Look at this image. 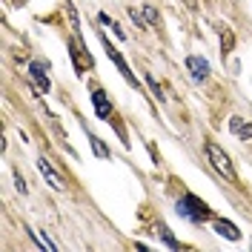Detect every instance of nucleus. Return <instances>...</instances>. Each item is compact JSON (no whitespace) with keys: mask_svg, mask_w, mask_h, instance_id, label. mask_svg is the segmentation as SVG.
Wrapping results in <instances>:
<instances>
[{"mask_svg":"<svg viewBox=\"0 0 252 252\" xmlns=\"http://www.w3.org/2000/svg\"><path fill=\"white\" fill-rule=\"evenodd\" d=\"M72 61H75V69L83 75L86 66H92V55L83 52V40H80V32H75V40H72Z\"/></svg>","mask_w":252,"mask_h":252,"instance_id":"nucleus-4","label":"nucleus"},{"mask_svg":"<svg viewBox=\"0 0 252 252\" xmlns=\"http://www.w3.org/2000/svg\"><path fill=\"white\" fill-rule=\"evenodd\" d=\"M215 232H218L220 238H229V241H238L241 238V232H238L235 223H229V220H215Z\"/></svg>","mask_w":252,"mask_h":252,"instance_id":"nucleus-10","label":"nucleus"},{"mask_svg":"<svg viewBox=\"0 0 252 252\" xmlns=\"http://www.w3.org/2000/svg\"><path fill=\"white\" fill-rule=\"evenodd\" d=\"M158 235L166 241V247H172V250H181V241H175V235L169 232V226H166V223H158Z\"/></svg>","mask_w":252,"mask_h":252,"instance_id":"nucleus-11","label":"nucleus"},{"mask_svg":"<svg viewBox=\"0 0 252 252\" xmlns=\"http://www.w3.org/2000/svg\"><path fill=\"white\" fill-rule=\"evenodd\" d=\"M146 83H149V86H152V92H155L158 97H160V100H163V94H160V86H158V80L152 78V75H146Z\"/></svg>","mask_w":252,"mask_h":252,"instance_id":"nucleus-15","label":"nucleus"},{"mask_svg":"<svg viewBox=\"0 0 252 252\" xmlns=\"http://www.w3.org/2000/svg\"><path fill=\"white\" fill-rule=\"evenodd\" d=\"M46 69H49V63H40V61H32L29 66V72H32V78H34V83L46 92L49 89V78H46Z\"/></svg>","mask_w":252,"mask_h":252,"instance_id":"nucleus-8","label":"nucleus"},{"mask_svg":"<svg viewBox=\"0 0 252 252\" xmlns=\"http://www.w3.org/2000/svg\"><path fill=\"white\" fill-rule=\"evenodd\" d=\"M89 141H92V149H94V155L97 158H109V149L103 146V141H100L97 135H89Z\"/></svg>","mask_w":252,"mask_h":252,"instance_id":"nucleus-12","label":"nucleus"},{"mask_svg":"<svg viewBox=\"0 0 252 252\" xmlns=\"http://www.w3.org/2000/svg\"><path fill=\"white\" fill-rule=\"evenodd\" d=\"M206 155H209V163L215 166V172L223 175L229 184H238V175H235V166H232V160H229V155L220 149L218 143L206 141Z\"/></svg>","mask_w":252,"mask_h":252,"instance_id":"nucleus-2","label":"nucleus"},{"mask_svg":"<svg viewBox=\"0 0 252 252\" xmlns=\"http://www.w3.org/2000/svg\"><path fill=\"white\" fill-rule=\"evenodd\" d=\"M92 103H94V115H97L100 121H109L112 118V103H109V97H106L103 89H92Z\"/></svg>","mask_w":252,"mask_h":252,"instance_id":"nucleus-6","label":"nucleus"},{"mask_svg":"<svg viewBox=\"0 0 252 252\" xmlns=\"http://www.w3.org/2000/svg\"><path fill=\"white\" fill-rule=\"evenodd\" d=\"M229 129H232V135H235L238 141H250L252 138V124L241 121V118H232L229 121Z\"/></svg>","mask_w":252,"mask_h":252,"instance_id":"nucleus-9","label":"nucleus"},{"mask_svg":"<svg viewBox=\"0 0 252 252\" xmlns=\"http://www.w3.org/2000/svg\"><path fill=\"white\" fill-rule=\"evenodd\" d=\"M17 178V189H20V195H26V184H23V178H20V175H15Z\"/></svg>","mask_w":252,"mask_h":252,"instance_id":"nucleus-17","label":"nucleus"},{"mask_svg":"<svg viewBox=\"0 0 252 252\" xmlns=\"http://www.w3.org/2000/svg\"><path fill=\"white\" fill-rule=\"evenodd\" d=\"M37 169H40V175L46 178V184L55 189V192H63V189H66V181H63L61 175L52 169V163H49L46 158H37Z\"/></svg>","mask_w":252,"mask_h":252,"instance_id":"nucleus-5","label":"nucleus"},{"mask_svg":"<svg viewBox=\"0 0 252 252\" xmlns=\"http://www.w3.org/2000/svg\"><path fill=\"white\" fill-rule=\"evenodd\" d=\"M100 40H103V49H106V55H109V61L115 63V66H118V72H121V75H124V78H126V83L138 89V80H135V75H132V69H129V63L124 61V55H121L118 49L112 46V43H109V40H106V37H103V34H100Z\"/></svg>","mask_w":252,"mask_h":252,"instance_id":"nucleus-3","label":"nucleus"},{"mask_svg":"<svg viewBox=\"0 0 252 252\" xmlns=\"http://www.w3.org/2000/svg\"><path fill=\"white\" fill-rule=\"evenodd\" d=\"M178 215L187 218V220H192V223H204V220L212 218V209H209L201 198H195V195H184V198L178 201Z\"/></svg>","mask_w":252,"mask_h":252,"instance_id":"nucleus-1","label":"nucleus"},{"mask_svg":"<svg viewBox=\"0 0 252 252\" xmlns=\"http://www.w3.org/2000/svg\"><path fill=\"white\" fill-rule=\"evenodd\" d=\"M232 49V34H223V52H229Z\"/></svg>","mask_w":252,"mask_h":252,"instance_id":"nucleus-16","label":"nucleus"},{"mask_svg":"<svg viewBox=\"0 0 252 252\" xmlns=\"http://www.w3.org/2000/svg\"><path fill=\"white\" fill-rule=\"evenodd\" d=\"M143 15H146V20H149V23H158V20H160V17H158V12L152 9V6H146V9H143Z\"/></svg>","mask_w":252,"mask_h":252,"instance_id":"nucleus-14","label":"nucleus"},{"mask_svg":"<svg viewBox=\"0 0 252 252\" xmlns=\"http://www.w3.org/2000/svg\"><path fill=\"white\" fill-rule=\"evenodd\" d=\"M29 235L34 238V241H37V247H43V250H49V252L58 250V247H55V244H52V241H49L46 235H40V232H34V229H29Z\"/></svg>","mask_w":252,"mask_h":252,"instance_id":"nucleus-13","label":"nucleus"},{"mask_svg":"<svg viewBox=\"0 0 252 252\" xmlns=\"http://www.w3.org/2000/svg\"><path fill=\"white\" fill-rule=\"evenodd\" d=\"M187 69H189V75H192L195 80H206L209 78V61L198 58V55L187 58Z\"/></svg>","mask_w":252,"mask_h":252,"instance_id":"nucleus-7","label":"nucleus"}]
</instances>
